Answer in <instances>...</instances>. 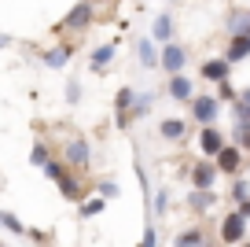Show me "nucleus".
<instances>
[{
  "label": "nucleus",
  "instance_id": "7",
  "mask_svg": "<svg viewBox=\"0 0 250 247\" xmlns=\"http://www.w3.org/2000/svg\"><path fill=\"white\" fill-rule=\"evenodd\" d=\"M203 74L217 81V77H225V74H228V63H217V59H213V63H206V70H203Z\"/></svg>",
  "mask_w": 250,
  "mask_h": 247
},
{
  "label": "nucleus",
  "instance_id": "13",
  "mask_svg": "<svg viewBox=\"0 0 250 247\" xmlns=\"http://www.w3.org/2000/svg\"><path fill=\"white\" fill-rule=\"evenodd\" d=\"M155 33H158V37H162V41L169 37V19H166V15H162V19H158V23H155Z\"/></svg>",
  "mask_w": 250,
  "mask_h": 247
},
{
  "label": "nucleus",
  "instance_id": "6",
  "mask_svg": "<svg viewBox=\"0 0 250 247\" xmlns=\"http://www.w3.org/2000/svg\"><path fill=\"white\" fill-rule=\"evenodd\" d=\"M169 93L177 96V100H188V96H191V85H188L184 77H173V85H169Z\"/></svg>",
  "mask_w": 250,
  "mask_h": 247
},
{
  "label": "nucleus",
  "instance_id": "15",
  "mask_svg": "<svg viewBox=\"0 0 250 247\" xmlns=\"http://www.w3.org/2000/svg\"><path fill=\"white\" fill-rule=\"evenodd\" d=\"M0 222L8 225V229H19V218H11V214H0Z\"/></svg>",
  "mask_w": 250,
  "mask_h": 247
},
{
  "label": "nucleus",
  "instance_id": "8",
  "mask_svg": "<svg viewBox=\"0 0 250 247\" xmlns=\"http://www.w3.org/2000/svg\"><path fill=\"white\" fill-rule=\"evenodd\" d=\"M162 133H166V137H180V133H184V122H162Z\"/></svg>",
  "mask_w": 250,
  "mask_h": 247
},
{
  "label": "nucleus",
  "instance_id": "12",
  "mask_svg": "<svg viewBox=\"0 0 250 247\" xmlns=\"http://www.w3.org/2000/svg\"><path fill=\"white\" fill-rule=\"evenodd\" d=\"M199 244V232H184V236L177 240V247H195Z\"/></svg>",
  "mask_w": 250,
  "mask_h": 247
},
{
  "label": "nucleus",
  "instance_id": "14",
  "mask_svg": "<svg viewBox=\"0 0 250 247\" xmlns=\"http://www.w3.org/2000/svg\"><path fill=\"white\" fill-rule=\"evenodd\" d=\"M195 177H199V185H210V166H199Z\"/></svg>",
  "mask_w": 250,
  "mask_h": 247
},
{
  "label": "nucleus",
  "instance_id": "3",
  "mask_svg": "<svg viewBox=\"0 0 250 247\" xmlns=\"http://www.w3.org/2000/svg\"><path fill=\"white\" fill-rule=\"evenodd\" d=\"M239 236H243V210H239V214H232V218L225 222V240H232V244H235Z\"/></svg>",
  "mask_w": 250,
  "mask_h": 247
},
{
  "label": "nucleus",
  "instance_id": "2",
  "mask_svg": "<svg viewBox=\"0 0 250 247\" xmlns=\"http://www.w3.org/2000/svg\"><path fill=\"white\" fill-rule=\"evenodd\" d=\"M217 166L221 170H235V166H239V151H235V148H221L217 151Z\"/></svg>",
  "mask_w": 250,
  "mask_h": 247
},
{
  "label": "nucleus",
  "instance_id": "10",
  "mask_svg": "<svg viewBox=\"0 0 250 247\" xmlns=\"http://www.w3.org/2000/svg\"><path fill=\"white\" fill-rule=\"evenodd\" d=\"M247 55V37H235V45H232V59H243Z\"/></svg>",
  "mask_w": 250,
  "mask_h": 247
},
{
  "label": "nucleus",
  "instance_id": "11",
  "mask_svg": "<svg viewBox=\"0 0 250 247\" xmlns=\"http://www.w3.org/2000/svg\"><path fill=\"white\" fill-rule=\"evenodd\" d=\"M70 162H85V144H70Z\"/></svg>",
  "mask_w": 250,
  "mask_h": 247
},
{
  "label": "nucleus",
  "instance_id": "16",
  "mask_svg": "<svg viewBox=\"0 0 250 247\" xmlns=\"http://www.w3.org/2000/svg\"><path fill=\"white\" fill-rule=\"evenodd\" d=\"M140 55H144V59H147V63L155 59V52H151V45H147V41H144V45H140Z\"/></svg>",
  "mask_w": 250,
  "mask_h": 247
},
{
  "label": "nucleus",
  "instance_id": "9",
  "mask_svg": "<svg viewBox=\"0 0 250 247\" xmlns=\"http://www.w3.org/2000/svg\"><path fill=\"white\" fill-rule=\"evenodd\" d=\"M110 52H114V48H100V52H96V55H92V70H100V67H103V63H107V59H110Z\"/></svg>",
  "mask_w": 250,
  "mask_h": 247
},
{
  "label": "nucleus",
  "instance_id": "5",
  "mask_svg": "<svg viewBox=\"0 0 250 247\" xmlns=\"http://www.w3.org/2000/svg\"><path fill=\"white\" fill-rule=\"evenodd\" d=\"M203 148H206L210 155H217V151H221V133H217V129H206V133H203Z\"/></svg>",
  "mask_w": 250,
  "mask_h": 247
},
{
  "label": "nucleus",
  "instance_id": "4",
  "mask_svg": "<svg viewBox=\"0 0 250 247\" xmlns=\"http://www.w3.org/2000/svg\"><path fill=\"white\" fill-rule=\"evenodd\" d=\"M213 115H217V103H213L210 96H203V100H195V118H203V122H210Z\"/></svg>",
  "mask_w": 250,
  "mask_h": 247
},
{
  "label": "nucleus",
  "instance_id": "1",
  "mask_svg": "<svg viewBox=\"0 0 250 247\" xmlns=\"http://www.w3.org/2000/svg\"><path fill=\"white\" fill-rule=\"evenodd\" d=\"M162 67L169 70V74H177V70L184 67V48H177V45H166V52H162Z\"/></svg>",
  "mask_w": 250,
  "mask_h": 247
}]
</instances>
